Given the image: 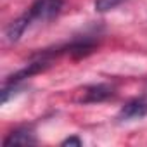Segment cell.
<instances>
[{
	"mask_svg": "<svg viewBox=\"0 0 147 147\" xmlns=\"http://www.w3.org/2000/svg\"><path fill=\"white\" fill-rule=\"evenodd\" d=\"M31 23H33V21H31V18H30L28 12H24L23 16H19L18 19H14V21L7 26V30H5L7 40H9V42H18V40L23 36V33L28 30V26H30Z\"/></svg>",
	"mask_w": 147,
	"mask_h": 147,
	"instance_id": "cell-3",
	"label": "cell"
},
{
	"mask_svg": "<svg viewBox=\"0 0 147 147\" xmlns=\"http://www.w3.org/2000/svg\"><path fill=\"white\" fill-rule=\"evenodd\" d=\"M30 144H36L35 133L30 128H18L12 133H9V137L4 140V145H30Z\"/></svg>",
	"mask_w": 147,
	"mask_h": 147,
	"instance_id": "cell-4",
	"label": "cell"
},
{
	"mask_svg": "<svg viewBox=\"0 0 147 147\" xmlns=\"http://www.w3.org/2000/svg\"><path fill=\"white\" fill-rule=\"evenodd\" d=\"M113 95V87L109 85H94L85 88V95L80 99L82 102H102Z\"/></svg>",
	"mask_w": 147,
	"mask_h": 147,
	"instance_id": "cell-5",
	"label": "cell"
},
{
	"mask_svg": "<svg viewBox=\"0 0 147 147\" xmlns=\"http://www.w3.org/2000/svg\"><path fill=\"white\" fill-rule=\"evenodd\" d=\"M123 0H95V11L97 12H107L114 7H118Z\"/></svg>",
	"mask_w": 147,
	"mask_h": 147,
	"instance_id": "cell-6",
	"label": "cell"
},
{
	"mask_svg": "<svg viewBox=\"0 0 147 147\" xmlns=\"http://www.w3.org/2000/svg\"><path fill=\"white\" fill-rule=\"evenodd\" d=\"M62 5H64L62 0H35L33 5L28 11V14L33 23L35 21H49L62 11Z\"/></svg>",
	"mask_w": 147,
	"mask_h": 147,
	"instance_id": "cell-1",
	"label": "cell"
},
{
	"mask_svg": "<svg viewBox=\"0 0 147 147\" xmlns=\"http://www.w3.org/2000/svg\"><path fill=\"white\" fill-rule=\"evenodd\" d=\"M62 145H76V147H80L82 145V140L78 137H69V138L62 140Z\"/></svg>",
	"mask_w": 147,
	"mask_h": 147,
	"instance_id": "cell-7",
	"label": "cell"
},
{
	"mask_svg": "<svg viewBox=\"0 0 147 147\" xmlns=\"http://www.w3.org/2000/svg\"><path fill=\"white\" fill-rule=\"evenodd\" d=\"M147 114V102L135 99L131 102H128L118 114L119 121H130V119H137V118H144Z\"/></svg>",
	"mask_w": 147,
	"mask_h": 147,
	"instance_id": "cell-2",
	"label": "cell"
}]
</instances>
